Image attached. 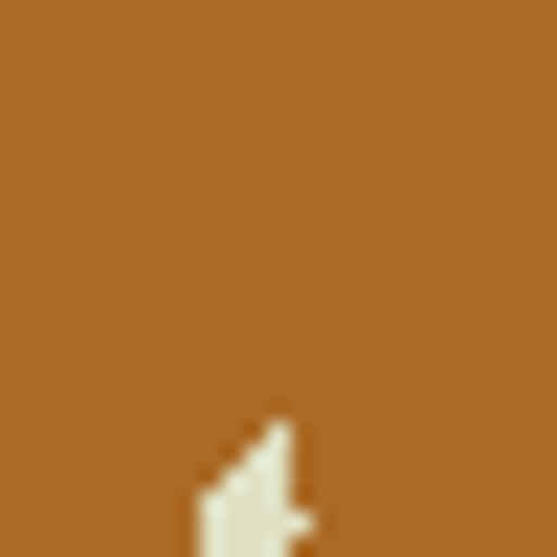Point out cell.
Listing matches in <instances>:
<instances>
[{
  "label": "cell",
  "mask_w": 557,
  "mask_h": 557,
  "mask_svg": "<svg viewBox=\"0 0 557 557\" xmlns=\"http://www.w3.org/2000/svg\"><path fill=\"white\" fill-rule=\"evenodd\" d=\"M178 557H312V446L246 424V446L201 469V513H178Z\"/></svg>",
  "instance_id": "1"
}]
</instances>
